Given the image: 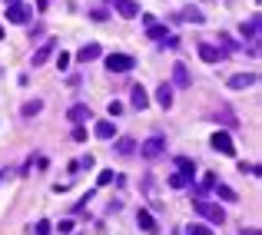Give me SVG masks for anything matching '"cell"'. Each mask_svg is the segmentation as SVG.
<instances>
[{
  "mask_svg": "<svg viewBox=\"0 0 262 235\" xmlns=\"http://www.w3.org/2000/svg\"><path fill=\"white\" fill-rule=\"evenodd\" d=\"M192 209L199 212L203 218H209L212 225H223L226 222V212H223V205L219 202H209V199H192Z\"/></svg>",
  "mask_w": 262,
  "mask_h": 235,
  "instance_id": "obj_1",
  "label": "cell"
},
{
  "mask_svg": "<svg viewBox=\"0 0 262 235\" xmlns=\"http://www.w3.org/2000/svg\"><path fill=\"white\" fill-rule=\"evenodd\" d=\"M136 67V60H133L130 53H110L106 56V70L110 73H126V70H133Z\"/></svg>",
  "mask_w": 262,
  "mask_h": 235,
  "instance_id": "obj_2",
  "label": "cell"
},
{
  "mask_svg": "<svg viewBox=\"0 0 262 235\" xmlns=\"http://www.w3.org/2000/svg\"><path fill=\"white\" fill-rule=\"evenodd\" d=\"M163 152H166V139L163 136H150L146 143L140 146V156H146V159H159Z\"/></svg>",
  "mask_w": 262,
  "mask_h": 235,
  "instance_id": "obj_3",
  "label": "cell"
},
{
  "mask_svg": "<svg viewBox=\"0 0 262 235\" xmlns=\"http://www.w3.org/2000/svg\"><path fill=\"white\" fill-rule=\"evenodd\" d=\"M209 146H212L216 152H223V156H236V143H232V136H229V133H212Z\"/></svg>",
  "mask_w": 262,
  "mask_h": 235,
  "instance_id": "obj_4",
  "label": "cell"
},
{
  "mask_svg": "<svg viewBox=\"0 0 262 235\" xmlns=\"http://www.w3.org/2000/svg\"><path fill=\"white\" fill-rule=\"evenodd\" d=\"M30 14H34V10H30L27 3H20V0L7 7V20H10V23H27V20H30Z\"/></svg>",
  "mask_w": 262,
  "mask_h": 235,
  "instance_id": "obj_5",
  "label": "cell"
},
{
  "mask_svg": "<svg viewBox=\"0 0 262 235\" xmlns=\"http://www.w3.org/2000/svg\"><path fill=\"white\" fill-rule=\"evenodd\" d=\"M110 3L116 7V14L126 17V20H133L136 14H140V3H136V0H110Z\"/></svg>",
  "mask_w": 262,
  "mask_h": 235,
  "instance_id": "obj_6",
  "label": "cell"
},
{
  "mask_svg": "<svg viewBox=\"0 0 262 235\" xmlns=\"http://www.w3.org/2000/svg\"><path fill=\"white\" fill-rule=\"evenodd\" d=\"M67 119L76 123V126H80V123H87V119H90V106H87V103H73V106L67 109Z\"/></svg>",
  "mask_w": 262,
  "mask_h": 235,
  "instance_id": "obj_7",
  "label": "cell"
},
{
  "mask_svg": "<svg viewBox=\"0 0 262 235\" xmlns=\"http://www.w3.org/2000/svg\"><path fill=\"white\" fill-rule=\"evenodd\" d=\"M53 50H56V43H53V40H43V47H40L37 53H34V60H30V67H43V63L50 60V53H53Z\"/></svg>",
  "mask_w": 262,
  "mask_h": 235,
  "instance_id": "obj_8",
  "label": "cell"
},
{
  "mask_svg": "<svg viewBox=\"0 0 262 235\" xmlns=\"http://www.w3.org/2000/svg\"><path fill=\"white\" fill-rule=\"evenodd\" d=\"M136 225H140L143 232H150V235H156V232H159V225H156V218H153L150 212H146V209H140V212H136Z\"/></svg>",
  "mask_w": 262,
  "mask_h": 235,
  "instance_id": "obj_9",
  "label": "cell"
},
{
  "mask_svg": "<svg viewBox=\"0 0 262 235\" xmlns=\"http://www.w3.org/2000/svg\"><path fill=\"white\" fill-rule=\"evenodd\" d=\"M252 83H256V73H236V76H229V86L232 90H245Z\"/></svg>",
  "mask_w": 262,
  "mask_h": 235,
  "instance_id": "obj_10",
  "label": "cell"
},
{
  "mask_svg": "<svg viewBox=\"0 0 262 235\" xmlns=\"http://www.w3.org/2000/svg\"><path fill=\"white\" fill-rule=\"evenodd\" d=\"M173 83H176V86H189V83H192L186 63H176V67H173Z\"/></svg>",
  "mask_w": 262,
  "mask_h": 235,
  "instance_id": "obj_11",
  "label": "cell"
},
{
  "mask_svg": "<svg viewBox=\"0 0 262 235\" xmlns=\"http://www.w3.org/2000/svg\"><path fill=\"white\" fill-rule=\"evenodd\" d=\"M96 56H100V43H87V47L76 50V60H80V63H90V60H96Z\"/></svg>",
  "mask_w": 262,
  "mask_h": 235,
  "instance_id": "obj_12",
  "label": "cell"
},
{
  "mask_svg": "<svg viewBox=\"0 0 262 235\" xmlns=\"http://www.w3.org/2000/svg\"><path fill=\"white\" fill-rule=\"evenodd\" d=\"M133 96H130V103H133V109H146L150 106V96H146V90L143 86H133Z\"/></svg>",
  "mask_w": 262,
  "mask_h": 235,
  "instance_id": "obj_13",
  "label": "cell"
},
{
  "mask_svg": "<svg viewBox=\"0 0 262 235\" xmlns=\"http://www.w3.org/2000/svg\"><path fill=\"white\" fill-rule=\"evenodd\" d=\"M199 56H203L206 63H219V60H223L219 47H212V43H199Z\"/></svg>",
  "mask_w": 262,
  "mask_h": 235,
  "instance_id": "obj_14",
  "label": "cell"
},
{
  "mask_svg": "<svg viewBox=\"0 0 262 235\" xmlns=\"http://www.w3.org/2000/svg\"><path fill=\"white\" fill-rule=\"evenodd\" d=\"M176 20H186V23H203V14H199V7H183L179 14H176Z\"/></svg>",
  "mask_w": 262,
  "mask_h": 235,
  "instance_id": "obj_15",
  "label": "cell"
},
{
  "mask_svg": "<svg viewBox=\"0 0 262 235\" xmlns=\"http://www.w3.org/2000/svg\"><path fill=\"white\" fill-rule=\"evenodd\" d=\"M156 103H159L163 109L173 106V86H169V83H159V90H156Z\"/></svg>",
  "mask_w": 262,
  "mask_h": 235,
  "instance_id": "obj_16",
  "label": "cell"
},
{
  "mask_svg": "<svg viewBox=\"0 0 262 235\" xmlns=\"http://www.w3.org/2000/svg\"><path fill=\"white\" fill-rule=\"evenodd\" d=\"M93 133H96V139H113V136H116V126H113L110 119H100Z\"/></svg>",
  "mask_w": 262,
  "mask_h": 235,
  "instance_id": "obj_17",
  "label": "cell"
},
{
  "mask_svg": "<svg viewBox=\"0 0 262 235\" xmlns=\"http://www.w3.org/2000/svg\"><path fill=\"white\" fill-rule=\"evenodd\" d=\"M239 30H243V36H249V40H259V14H252V20L243 23Z\"/></svg>",
  "mask_w": 262,
  "mask_h": 235,
  "instance_id": "obj_18",
  "label": "cell"
},
{
  "mask_svg": "<svg viewBox=\"0 0 262 235\" xmlns=\"http://www.w3.org/2000/svg\"><path fill=\"white\" fill-rule=\"evenodd\" d=\"M40 109H43V100H27V103L20 106V116H23V119H30V116H37Z\"/></svg>",
  "mask_w": 262,
  "mask_h": 235,
  "instance_id": "obj_19",
  "label": "cell"
},
{
  "mask_svg": "<svg viewBox=\"0 0 262 235\" xmlns=\"http://www.w3.org/2000/svg\"><path fill=\"white\" fill-rule=\"evenodd\" d=\"M186 185H192V176L189 172H173L169 176V189H186Z\"/></svg>",
  "mask_w": 262,
  "mask_h": 235,
  "instance_id": "obj_20",
  "label": "cell"
},
{
  "mask_svg": "<svg viewBox=\"0 0 262 235\" xmlns=\"http://www.w3.org/2000/svg\"><path fill=\"white\" fill-rule=\"evenodd\" d=\"M216 40H219V53H236V50H239V43H236L229 34H219Z\"/></svg>",
  "mask_w": 262,
  "mask_h": 235,
  "instance_id": "obj_21",
  "label": "cell"
},
{
  "mask_svg": "<svg viewBox=\"0 0 262 235\" xmlns=\"http://www.w3.org/2000/svg\"><path fill=\"white\" fill-rule=\"evenodd\" d=\"M212 189H216V196H219L223 202H239V196H236V189H229V185H223V182H216Z\"/></svg>",
  "mask_w": 262,
  "mask_h": 235,
  "instance_id": "obj_22",
  "label": "cell"
},
{
  "mask_svg": "<svg viewBox=\"0 0 262 235\" xmlns=\"http://www.w3.org/2000/svg\"><path fill=\"white\" fill-rule=\"evenodd\" d=\"M146 36L150 40H156V43H166V27H159V23H153V27H146Z\"/></svg>",
  "mask_w": 262,
  "mask_h": 235,
  "instance_id": "obj_23",
  "label": "cell"
},
{
  "mask_svg": "<svg viewBox=\"0 0 262 235\" xmlns=\"http://www.w3.org/2000/svg\"><path fill=\"white\" fill-rule=\"evenodd\" d=\"M133 149H136V143H133L130 136H123V139H116V152H120V156H133Z\"/></svg>",
  "mask_w": 262,
  "mask_h": 235,
  "instance_id": "obj_24",
  "label": "cell"
},
{
  "mask_svg": "<svg viewBox=\"0 0 262 235\" xmlns=\"http://www.w3.org/2000/svg\"><path fill=\"white\" fill-rule=\"evenodd\" d=\"M176 166H179V172H189V176H196V166H192V159H189V156H179V159H176Z\"/></svg>",
  "mask_w": 262,
  "mask_h": 235,
  "instance_id": "obj_25",
  "label": "cell"
},
{
  "mask_svg": "<svg viewBox=\"0 0 262 235\" xmlns=\"http://www.w3.org/2000/svg\"><path fill=\"white\" fill-rule=\"evenodd\" d=\"M50 232H53V222H47V218H40L34 225V235H50Z\"/></svg>",
  "mask_w": 262,
  "mask_h": 235,
  "instance_id": "obj_26",
  "label": "cell"
},
{
  "mask_svg": "<svg viewBox=\"0 0 262 235\" xmlns=\"http://www.w3.org/2000/svg\"><path fill=\"white\" fill-rule=\"evenodd\" d=\"M239 172H249V176H259V166H252V163H239Z\"/></svg>",
  "mask_w": 262,
  "mask_h": 235,
  "instance_id": "obj_27",
  "label": "cell"
},
{
  "mask_svg": "<svg viewBox=\"0 0 262 235\" xmlns=\"http://www.w3.org/2000/svg\"><path fill=\"white\" fill-rule=\"evenodd\" d=\"M110 182H113V169H103L100 179H96V185H110Z\"/></svg>",
  "mask_w": 262,
  "mask_h": 235,
  "instance_id": "obj_28",
  "label": "cell"
},
{
  "mask_svg": "<svg viewBox=\"0 0 262 235\" xmlns=\"http://www.w3.org/2000/svg\"><path fill=\"white\" fill-rule=\"evenodd\" d=\"M219 123H226V126H239V119H232V113H229V109L219 116Z\"/></svg>",
  "mask_w": 262,
  "mask_h": 235,
  "instance_id": "obj_29",
  "label": "cell"
},
{
  "mask_svg": "<svg viewBox=\"0 0 262 235\" xmlns=\"http://www.w3.org/2000/svg\"><path fill=\"white\" fill-rule=\"evenodd\" d=\"M186 235H212V232H209L206 225H189V232H186Z\"/></svg>",
  "mask_w": 262,
  "mask_h": 235,
  "instance_id": "obj_30",
  "label": "cell"
},
{
  "mask_svg": "<svg viewBox=\"0 0 262 235\" xmlns=\"http://www.w3.org/2000/svg\"><path fill=\"white\" fill-rule=\"evenodd\" d=\"M106 109H110V116H120V113H123V103H116V100H110V106H106Z\"/></svg>",
  "mask_w": 262,
  "mask_h": 235,
  "instance_id": "obj_31",
  "label": "cell"
},
{
  "mask_svg": "<svg viewBox=\"0 0 262 235\" xmlns=\"http://www.w3.org/2000/svg\"><path fill=\"white\" fill-rule=\"evenodd\" d=\"M93 166H96L93 156H83V159H80V169H93Z\"/></svg>",
  "mask_w": 262,
  "mask_h": 235,
  "instance_id": "obj_32",
  "label": "cell"
},
{
  "mask_svg": "<svg viewBox=\"0 0 262 235\" xmlns=\"http://www.w3.org/2000/svg\"><path fill=\"white\" fill-rule=\"evenodd\" d=\"M67 63H70V53H60V56H56V67H60V70H67Z\"/></svg>",
  "mask_w": 262,
  "mask_h": 235,
  "instance_id": "obj_33",
  "label": "cell"
},
{
  "mask_svg": "<svg viewBox=\"0 0 262 235\" xmlns=\"http://www.w3.org/2000/svg\"><path fill=\"white\" fill-rule=\"evenodd\" d=\"M73 139H76V143H83V139H87V129L76 126V129H73Z\"/></svg>",
  "mask_w": 262,
  "mask_h": 235,
  "instance_id": "obj_34",
  "label": "cell"
},
{
  "mask_svg": "<svg viewBox=\"0 0 262 235\" xmlns=\"http://www.w3.org/2000/svg\"><path fill=\"white\" fill-rule=\"evenodd\" d=\"M3 3H7V7H10V3H17V0H3Z\"/></svg>",
  "mask_w": 262,
  "mask_h": 235,
  "instance_id": "obj_35",
  "label": "cell"
},
{
  "mask_svg": "<svg viewBox=\"0 0 262 235\" xmlns=\"http://www.w3.org/2000/svg\"><path fill=\"white\" fill-rule=\"evenodd\" d=\"M0 40H3V27H0Z\"/></svg>",
  "mask_w": 262,
  "mask_h": 235,
  "instance_id": "obj_36",
  "label": "cell"
},
{
  "mask_svg": "<svg viewBox=\"0 0 262 235\" xmlns=\"http://www.w3.org/2000/svg\"><path fill=\"white\" fill-rule=\"evenodd\" d=\"M0 182H3V172H0Z\"/></svg>",
  "mask_w": 262,
  "mask_h": 235,
  "instance_id": "obj_37",
  "label": "cell"
}]
</instances>
